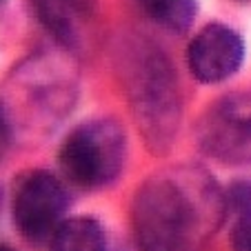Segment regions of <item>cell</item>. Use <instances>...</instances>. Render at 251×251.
Listing matches in <instances>:
<instances>
[{
    "mask_svg": "<svg viewBox=\"0 0 251 251\" xmlns=\"http://www.w3.org/2000/svg\"><path fill=\"white\" fill-rule=\"evenodd\" d=\"M33 18L40 23V27L65 49L78 47V31L74 27L71 14L74 11L62 0H27Z\"/></svg>",
    "mask_w": 251,
    "mask_h": 251,
    "instance_id": "cell-8",
    "label": "cell"
},
{
    "mask_svg": "<svg viewBox=\"0 0 251 251\" xmlns=\"http://www.w3.org/2000/svg\"><path fill=\"white\" fill-rule=\"evenodd\" d=\"M136 2L153 23L176 33L187 31L198 14L196 0H136Z\"/></svg>",
    "mask_w": 251,
    "mask_h": 251,
    "instance_id": "cell-9",
    "label": "cell"
},
{
    "mask_svg": "<svg viewBox=\"0 0 251 251\" xmlns=\"http://www.w3.org/2000/svg\"><path fill=\"white\" fill-rule=\"evenodd\" d=\"M0 251H16L14 247H7V245H0Z\"/></svg>",
    "mask_w": 251,
    "mask_h": 251,
    "instance_id": "cell-14",
    "label": "cell"
},
{
    "mask_svg": "<svg viewBox=\"0 0 251 251\" xmlns=\"http://www.w3.org/2000/svg\"><path fill=\"white\" fill-rule=\"evenodd\" d=\"M49 251H107V231L91 216L67 218L53 233Z\"/></svg>",
    "mask_w": 251,
    "mask_h": 251,
    "instance_id": "cell-7",
    "label": "cell"
},
{
    "mask_svg": "<svg viewBox=\"0 0 251 251\" xmlns=\"http://www.w3.org/2000/svg\"><path fill=\"white\" fill-rule=\"evenodd\" d=\"M0 202H2V194H0Z\"/></svg>",
    "mask_w": 251,
    "mask_h": 251,
    "instance_id": "cell-15",
    "label": "cell"
},
{
    "mask_svg": "<svg viewBox=\"0 0 251 251\" xmlns=\"http://www.w3.org/2000/svg\"><path fill=\"white\" fill-rule=\"evenodd\" d=\"M127 158L125 129L114 118H91L62 140L58 162L71 185L102 189L118 180Z\"/></svg>",
    "mask_w": 251,
    "mask_h": 251,
    "instance_id": "cell-3",
    "label": "cell"
},
{
    "mask_svg": "<svg viewBox=\"0 0 251 251\" xmlns=\"http://www.w3.org/2000/svg\"><path fill=\"white\" fill-rule=\"evenodd\" d=\"M231 251H251V209L238 213V220L233 223L231 236H229Z\"/></svg>",
    "mask_w": 251,
    "mask_h": 251,
    "instance_id": "cell-11",
    "label": "cell"
},
{
    "mask_svg": "<svg viewBox=\"0 0 251 251\" xmlns=\"http://www.w3.org/2000/svg\"><path fill=\"white\" fill-rule=\"evenodd\" d=\"M204 156L223 165H251V91H236L207 107L196 125Z\"/></svg>",
    "mask_w": 251,
    "mask_h": 251,
    "instance_id": "cell-5",
    "label": "cell"
},
{
    "mask_svg": "<svg viewBox=\"0 0 251 251\" xmlns=\"http://www.w3.org/2000/svg\"><path fill=\"white\" fill-rule=\"evenodd\" d=\"M69 204V189L51 171L31 169L16 178L11 200L14 225L25 242L36 249L49 247L53 233L67 220Z\"/></svg>",
    "mask_w": 251,
    "mask_h": 251,
    "instance_id": "cell-4",
    "label": "cell"
},
{
    "mask_svg": "<svg viewBox=\"0 0 251 251\" xmlns=\"http://www.w3.org/2000/svg\"><path fill=\"white\" fill-rule=\"evenodd\" d=\"M227 213L225 191L207 169L165 167L133 196V238L140 251H202Z\"/></svg>",
    "mask_w": 251,
    "mask_h": 251,
    "instance_id": "cell-1",
    "label": "cell"
},
{
    "mask_svg": "<svg viewBox=\"0 0 251 251\" xmlns=\"http://www.w3.org/2000/svg\"><path fill=\"white\" fill-rule=\"evenodd\" d=\"M2 2H5V0H0V5H2Z\"/></svg>",
    "mask_w": 251,
    "mask_h": 251,
    "instance_id": "cell-16",
    "label": "cell"
},
{
    "mask_svg": "<svg viewBox=\"0 0 251 251\" xmlns=\"http://www.w3.org/2000/svg\"><path fill=\"white\" fill-rule=\"evenodd\" d=\"M9 142H11V127H9V120H7L5 104H2V100H0V158L5 156Z\"/></svg>",
    "mask_w": 251,
    "mask_h": 251,
    "instance_id": "cell-12",
    "label": "cell"
},
{
    "mask_svg": "<svg viewBox=\"0 0 251 251\" xmlns=\"http://www.w3.org/2000/svg\"><path fill=\"white\" fill-rule=\"evenodd\" d=\"M62 2L78 16H91L98 7V0H62Z\"/></svg>",
    "mask_w": 251,
    "mask_h": 251,
    "instance_id": "cell-13",
    "label": "cell"
},
{
    "mask_svg": "<svg viewBox=\"0 0 251 251\" xmlns=\"http://www.w3.org/2000/svg\"><path fill=\"white\" fill-rule=\"evenodd\" d=\"M245 60L240 33L223 23H209L198 31L187 49L189 71L196 80L216 85L231 78Z\"/></svg>",
    "mask_w": 251,
    "mask_h": 251,
    "instance_id": "cell-6",
    "label": "cell"
},
{
    "mask_svg": "<svg viewBox=\"0 0 251 251\" xmlns=\"http://www.w3.org/2000/svg\"><path fill=\"white\" fill-rule=\"evenodd\" d=\"M118 76L145 145L165 156L182 120L180 85L171 60L158 45L129 38L118 53Z\"/></svg>",
    "mask_w": 251,
    "mask_h": 251,
    "instance_id": "cell-2",
    "label": "cell"
},
{
    "mask_svg": "<svg viewBox=\"0 0 251 251\" xmlns=\"http://www.w3.org/2000/svg\"><path fill=\"white\" fill-rule=\"evenodd\" d=\"M225 202H227V211L242 213L251 209V182L249 180H236L227 187L225 191Z\"/></svg>",
    "mask_w": 251,
    "mask_h": 251,
    "instance_id": "cell-10",
    "label": "cell"
}]
</instances>
